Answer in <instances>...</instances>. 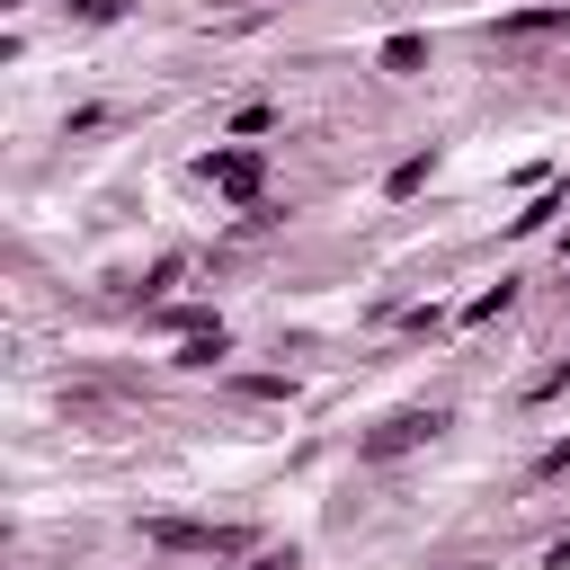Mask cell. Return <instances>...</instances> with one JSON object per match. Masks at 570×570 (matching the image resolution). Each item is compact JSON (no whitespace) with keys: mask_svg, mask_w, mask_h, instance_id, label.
I'll use <instances>...</instances> for the list:
<instances>
[{"mask_svg":"<svg viewBox=\"0 0 570 570\" xmlns=\"http://www.w3.org/2000/svg\"><path fill=\"white\" fill-rule=\"evenodd\" d=\"M552 214H561V187H552V196H534V205H525V214H508V232H517V240H534V232H543V223H552Z\"/></svg>","mask_w":570,"mask_h":570,"instance_id":"ba28073f","label":"cell"},{"mask_svg":"<svg viewBox=\"0 0 570 570\" xmlns=\"http://www.w3.org/2000/svg\"><path fill=\"white\" fill-rule=\"evenodd\" d=\"M561 472H570V436H561V445H543V454H534V481H561Z\"/></svg>","mask_w":570,"mask_h":570,"instance_id":"9a60e30c","label":"cell"},{"mask_svg":"<svg viewBox=\"0 0 570 570\" xmlns=\"http://www.w3.org/2000/svg\"><path fill=\"white\" fill-rule=\"evenodd\" d=\"M240 570H303V552H294V543H267V552H249Z\"/></svg>","mask_w":570,"mask_h":570,"instance_id":"7c38bea8","label":"cell"},{"mask_svg":"<svg viewBox=\"0 0 570 570\" xmlns=\"http://www.w3.org/2000/svg\"><path fill=\"white\" fill-rule=\"evenodd\" d=\"M151 552H196V561H249V525H205V517H151Z\"/></svg>","mask_w":570,"mask_h":570,"instance_id":"3957f363","label":"cell"},{"mask_svg":"<svg viewBox=\"0 0 570 570\" xmlns=\"http://www.w3.org/2000/svg\"><path fill=\"white\" fill-rule=\"evenodd\" d=\"M552 392H570V356H561V365H543V374L525 383V401H552Z\"/></svg>","mask_w":570,"mask_h":570,"instance_id":"4fadbf2b","label":"cell"},{"mask_svg":"<svg viewBox=\"0 0 570 570\" xmlns=\"http://www.w3.org/2000/svg\"><path fill=\"white\" fill-rule=\"evenodd\" d=\"M445 436V410L436 401H401V410H383L365 436H356V463H401V454H419V445H436Z\"/></svg>","mask_w":570,"mask_h":570,"instance_id":"6da1fadb","label":"cell"},{"mask_svg":"<svg viewBox=\"0 0 570 570\" xmlns=\"http://www.w3.org/2000/svg\"><path fill=\"white\" fill-rule=\"evenodd\" d=\"M196 178H205L214 196H232L240 214H258V196H267V151H258V142H214V151H196Z\"/></svg>","mask_w":570,"mask_h":570,"instance_id":"7a4b0ae2","label":"cell"},{"mask_svg":"<svg viewBox=\"0 0 570 570\" xmlns=\"http://www.w3.org/2000/svg\"><path fill=\"white\" fill-rule=\"evenodd\" d=\"M267 125H276V107H240V116H232V142H249V134H267Z\"/></svg>","mask_w":570,"mask_h":570,"instance_id":"5bb4252c","label":"cell"},{"mask_svg":"<svg viewBox=\"0 0 570 570\" xmlns=\"http://www.w3.org/2000/svg\"><path fill=\"white\" fill-rule=\"evenodd\" d=\"M232 392H240V401H294V374H240Z\"/></svg>","mask_w":570,"mask_h":570,"instance_id":"30bf717a","label":"cell"},{"mask_svg":"<svg viewBox=\"0 0 570 570\" xmlns=\"http://www.w3.org/2000/svg\"><path fill=\"white\" fill-rule=\"evenodd\" d=\"M428 178H436V151H401V160H392V178H383V196H392V205H410Z\"/></svg>","mask_w":570,"mask_h":570,"instance_id":"8992f818","label":"cell"},{"mask_svg":"<svg viewBox=\"0 0 570 570\" xmlns=\"http://www.w3.org/2000/svg\"><path fill=\"white\" fill-rule=\"evenodd\" d=\"M499 36H570V9H561V0H543V9H508Z\"/></svg>","mask_w":570,"mask_h":570,"instance_id":"52a82bcc","label":"cell"},{"mask_svg":"<svg viewBox=\"0 0 570 570\" xmlns=\"http://www.w3.org/2000/svg\"><path fill=\"white\" fill-rule=\"evenodd\" d=\"M223 356H232V330H223V321H214V330H187V338H178V356H169V365H178V374H214V365H223Z\"/></svg>","mask_w":570,"mask_h":570,"instance_id":"5b68a950","label":"cell"},{"mask_svg":"<svg viewBox=\"0 0 570 570\" xmlns=\"http://www.w3.org/2000/svg\"><path fill=\"white\" fill-rule=\"evenodd\" d=\"M374 71H392V80H419V71H428V36H419V27H392V36L374 45Z\"/></svg>","mask_w":570,"mask_h":570,"instance_id":"277c9868","label":"cell"},{"mask_svg":"<svg viewBox=\"0 0 570 570\" xmlns=\"http://www.w3.org/2000/svg\"><path fill=\"white\" fill-rule=\"evenodd\" d=\"M508 303H517V285H508V276H499V285H490V294H472V303H463V321H472V330H481V321H499V312H508Z\"/></svg>","mask_w":570,"mask_h":570,"instance_id":"9c48e42d","label":"cell"},{"mask_svg":"<svg viewBox=\"0 0 570 570\" xmlns=\"http://www.w3.org/2000/svg\"><path fill=\"white\" fill-rule=\"evenodd\" d=\"M543 570H570V534H561V543H552V552H543Z\"/></svg>","mask_w":570,"mask_h":570,"instance_id":"2e32d148","label":"cell"},{"mask_svg":"<svg viewBox=\"0 0 570 570\" xmlns=\"http://www.w3.org/2000/svg\"><path fill=\"white\" fill-rule=\"evenodd\" d=\"M125 9H134V0H80V9H71V18H80V27H116V18H125Z\"/></svg>","mask_w":570,"mask_h":570,"instance_id":"8fae6325","label":"cell"}]
</instances>
